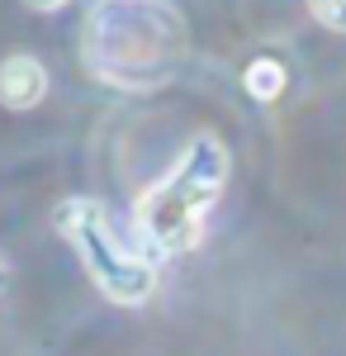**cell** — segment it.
<instances>
[{
    "label": "cell",
    "instance_id": "obj_2",
    "mask_svg": "<svg viewBox=\"0 0 346 356\" xmlns=\"http://www.w3.org/2000/svg\"><path fill=\"white\" fill-rule=\"evenodd\" d=\"M53 228L57 238L76 252L81 271L90 275V285L119 309H142V304L157 295L161 271L157 261L138 247L133 233H124L114 214H109L100 200L90 195H72L53 209Z\"/></svg>",
    "mask_w": 346,
    "mask_h": 356
},
{
    "label": "cell",
    "instance_id": "obj_5",
    "mask_svg": "<svg viewBox=\"0 0 346 356\" xmlns=\"http://www.w3.org/2000/svg\"><path fill=\"white\" fill-rule=\"evenodd\" d=\"M242 90L256 100V105H275L285 90H290V67L280 62V57H252L247 67H242Z\"/></svg>",
    "mask_w": 346,
    "mask_h": 356
},
{
    "label": "cell",
    "instance_id": "obj_6",
    "mask_svg": "<svg viewBox=\"0 0 346 356\" xmlns=\"http://www.w3.org/2000/svg\"><path fill=\"white\" fill-rule=\"evenodd\" d=\"M308 15L327 33H346V0H308Z\"/></svg>",
    "mask_w": 346,
    "mask_h": 356
},
{
    "label": "cell",
    "instance_id": "obj_7",
    "mask_svg": "<svg viewBox=\"0 0 346 356\" xmlns=\"http://www.w3.org/2000/svg\"><path fill=\"white\" fill-rule=\"evenodd\" d=\"M28 10H38V15H57L62 5H72V0H24Z\"/></svg>",
    "mask_w": 346,
    "mask_h": 356
},
{
    "label": "cell",
    "instance_id": "obj_4",
    "mask_svg": "<svg viewBox=\"0 0 346 356\" xmlns=\"http://www.w3.org/2000/svg\"><path fill=\"white\" fill-rule=\"evenodd\" d=\"M43 100H48V67L33 53L0 57V105L24 114V110H38Z\"/></svg>",
    "mask_w": 346,
    "mask_h": 356
},
{
    "label": "cell",
    "instance_id": "obj_8",
    "mask_svg": "<svg viewBox=\"0 0 346 356\" xmlns=\"http://www.w3.org/2000/svg\"><path fill=\"white\" fill-rule=\"evenodd\" d=\"M5 290H10V266L0 261V295H5Z\"/></svg>",
    "mask_w": 346,
    "mask_h": 356
},
{
    "label": "cell",
    "instance_id": "obj_1",
    "mask_svg": "<svg viewBox=\"0 0 346 356\" xmlns=\"http://www.w3.org/2000/svg\"><path fill=\"white\" fill-rule=\"evenodd\" d=\"M228 181H233L228 143L213 129H199L181 147V157L133 200L138 247L152 261L195 252L204 243V233H209V219L218 209V200H223V191H228Z\"/></svg>",
    "mask_w": 346,
    "mask_h": 356
},
{
    "label": "cell",
    "instance_id": "obj_3",
    "mask_svg": "<svg viewBox=\"0 0 346 356\" xmlns=\"http://www.w3.org/2000/svg\"><path fill=\"white\" fill-rule=\"evenodd\" d=\"M181 24L166 0H100L85 24V62L105 86L124 90H152L166 86L176 57H161L142 48V33L152 38L157 29Z\"/></svg>",
    "mask_w": 346,
    "mask_h": 356
}]
</instances>
